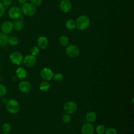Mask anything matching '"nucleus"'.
Returning <instances> with one entry per match:
<instances>
[{"label": "nucleus", "instance_id": "nucleus-19", "mask_svg": "<svg viewBox=\"0 0 134 134\" xmlns=\"http://www.w3.org/2000/svg\"><path fill=\"white\" fill-rule=\"evenodd\" d=\"M13 27L16 30L20 31L24 28V23L21 20H17L13 24Z\"/></svg>", "mask_w": 134, "mask_h": 134}, {"label": "nucleus", "instance_id": "nucleus-6", "mask_svg": "<svg viewBox=\"0 0 134 134\" xmlns=\"http://www.w3.org/2000/svg\"><path fill=\"white\" fill-rule=\"evenodd\" d=\"M22 12L21 10L17 6H13L12 7L8 12V16L10 18L16 19L19 18L21 16Z\"/></svg>", "mask_w": 134, "mask_h": 134}, {"label": "nucleus", "instance_id": "nucleus-36", "mask_svg": "<svg viewBox=\"0 0 134 134\" xmlns=\"http://www.w3.org/2000/svg\"><path fill=\"white\" fill-rule=\"evenodd\" d=\"M1 1H2V0H0V2H1Z\"/></svg>", "mask_w": 134, "mask_h": 134}, {"label": "nucleus", "instance_id": "nucleus-9", "mask_svg": "<svg viewBox=\"0 0 134 134\" xmlns=\"http://www.w3.org/2000/svg\"><path fill=\"white\" fill-rule=\"evenodd\" d=\"M13 24L9 20L5 21L1 26V30L2 32L6 35L10 34L13 31Z\"/></svg>", "mask_w": 134, "mask_h": 134}, {"label": "nucleus", "instance_id": "nucleus-13", "mask_svg": "<svg viewBox=\"0 0 134 134\" xmlns=\"http://www.w3.org/2000/svg\"><path fill=\"white\" fill-rule=\"evenodd\" d=\"M19 90L24 93H28L31 90V85L29 82L27 81H21L18 85Z\"/></svg>", "mask_w": 134, "mask_h": 134}, {"label": "nucleus", "instance_id": "nucleus-8", "mask_svg": "<svg viewBox=\"0 0 134 134\" xmlns=\"http://www.w3.org/2000/svg\"><path fill=\"white\" fill-rule=\"evenodd\" d=\"M40 76L42 79L44 80L45 81H49L51 79L53 78V73L48 68H43L41 69L40 71Z\"/></svg>", "mask_w": 134, "mask_h": 134}, {"label": "nucleus", "instance_id": "nucleus-34", "mask_svg": "<svg viewBox=\"0 0 134 134\" xmlns=\"http://www.w3.org/2000/svg\"><path fill=\"white\" fill-rule=\"evenodd\" d=\"M133 97L132 98V104H133Z\"/></svg>", "mask_w": 134, "mask_h": 134}, {"label": "nucleus", "instance_id": "nucleus-2", "mask_svg": "<svg viewBox=\"0 0 134 134\" xmlns=\"http://www.w3.org/2000/svg\"><path fill=\"white\" fill-rule=\"evenodd\" d=\"M21 12L26 16H31L36 12V7L31 3H25L22 6Z\"/></svg>", "mask_w": 134, "mask_h": 134}, {"label": "nucleus", "instance_id": "nucleus-30", "mask_svg": "<svg viewBox=\"0 0 134 134\" xmlns=\"http://www.w3.org/2000/svg\"><path fill=\"white\" fill-rule=\"evenodd\" d=\"M5 12V8L4 5L2 4V3L0 2V17L4 15Z\"/></svg>", "mask_w": 134, "mask_h": 134}, {"label": "nucleus", "instance_id": "nucleus-11", "mask_svg": "<svg viewBox=\"0 0 134 134\" xmlns=\"http://www.w3.org/2000/svg\"><path fill=\"white\" fill-rule=\"evenodd\" d=\"M61 10L65 13L69 12L72 8V4L69 0H61L60 3Z\"/></svg>", "mask_w": 134, "mask_h": 134}, {"label": "nucleus", "instance_id": "nucleus-31", "mask_svg": "<svg viewBox=\"0 0 134 134\" xmlns=\"http://www.w3.org/2000/svg\"><path fill=\"white\" fill-rule=\"evenodd\" d=\"M30 1L31 2V4L34 5L38 6L41 4L42 0H30Z\"/></svg>", "mask_w": 134, "mask_h": 134}, {"label": "nucleus", "instance_id": "nucleus-1", "mask_svg": "<svg viewBox=\"0 0 134 134\" xmlns=\"http://www.w3.org/2000/svg\"><path fill=\"white\" fill-rule=\"evenodd\" d=\"M76 28L80 30L86 29L90 25V20L86 15H81L76 20Z\"/></svg>", "mask_w": 134, "mask_h": 134}, {"label": "nucleus", "instance_id": "nucleus-12", "mask_svg": "<svg viewBox=\"0 0 134 134\" xmlns=\"http://www.w3.org/2000/svg\"><path fill=\"white\" fill-rule=\"evenodd\" d=\"M36 58L35 56L32 55H28L25 57L23 60L24 63L28 67H32L36 63Z\"/></svg>", "mask_w": 134, "mask_h": 134}, {"label": "nucleus", "instance_id": "nucleus-14", "mask_svg": "<svg viewBox=\"0 0 134 134\" xmlns=\"http://www.w3.org/2000/svg\"><path fill=\"white\" fill-rule=\"evenodd\" d=\"M37 44L40 48L45 49L48 44V39L44 36H40L37 40Z\"/></svg>", "mask_w": 134, "mask_h": 134}, {"label": "nucleus", "instance_id": "nucleus-20", "mask_svg": "<svg viewBox=\"0 0 134 134\" xmlns=\"http://www.w3.org/2000/svg\"><path fill=\"white\" fill-rule=\"evenodd\" d=\"M50 84L47 81H42L39 85V89L43 92H46L48 91L50 88Z\"/></svg>", "mask_w": 134, "mask_h": 134}, {"label": "nucleus", "instance_id": "nucleus-7", "mask_svg": "<svg viewBox=\"0 0 134 134\" xmlns=\"http://www.w3.org/2000/svg\"><path fill=\"white\" fill-rule=\"evenodd\" d=\"M77 109L76 103L73 101H68L65 103L63 106V110L65 113L71 114L74 113Z\"/></svg>", "mask_w": 134, "mask_h": 134}, {"label": "nucleus", "instance_id": "nucleus-17", "mask_svg": "<svg viewBox=\"0 0 134 134\" xmlns=\"http://www.w3.org/2000/svg\"><path fill=\"white\" fill-rule=\"evenodd\" d=\"M65 27L70 30H74L76 28L75 21L71 19H68L65 24Z\"/></svg>", "mask_w": 134, "mask_h": 134}, {"label": "nucleus", "instance_id": "nucleus-22", "mask_svg": "<svg viewBox=\"0 0 134 134\" xmlns=\"http://www.w3.org/2000/svg\"><path fill=\"white\" fill-rule=\"evenodd\" d=\"M18 40L15 36H10L8 38V43L12 46H15L18 44Z\"/></svg>", "mask_w": 134, "mask_h": 134}, {"label": "nucleus", "instance_id": "nucleus-24", "mask_svg": "<svg viewBox=\"0 0 134 134\" xmlns=\"http://www.w3.org/2000/svg\"><path fill=\"white\" fill-rule=\"evenodd\" d=\"M53 80L57 82H60L63 79V75L60 73H57L53 76Z\"/></svg>", "mask_w": 134, "mask_h": 134}, {"label": "nucleus", "instance_id": "nucleus-23", "mask_svg": "<svg viewBox=\"0 0 134 134\" xmlns=\"http://www.w3.org/2000/svg\"><path fill=\"white\" fill-rule=\"evenodd\" d=\"M95 130L97 134H103L106 130V128L103 125H99L96 127Z\"/></svg>", "mask_w": 134, "mask_h": 134}, {"label": "nucleus", "instance_id": "nucleus-28", "mask_svg": "<svg viewBox=\"0 0 134 134\" xmlns=\"http://www.w3.org/2000/svg\"><path fill=\"white\" fill-rule=\"evenodd\" d=\"M62 120L65 123H68L71 120V116L70 114H65L62 117Z\"/></svg>", "mask_w": 134, "mask_h": 134}, {"label": "nucleus", "instance_id": "nucleus-33", "mask_svg": "<svg viewBox=\"0 0 134 134\" xmlns=\"http://www.w3.org/2000/svg\"><path fill=\"white\" fill-rule=\"evenodd\" d=\"M18 1L19 3H21V4H24L26 2L27 0H17Z\"/></svg>", "mask_w": 134, "mask_h": 134}, {"label": "nucleus", "instance_id": "nucleus-32", "mask_svg": "<svg viewBox=\"0 0 134 134\" xmlns=\"http://www.w3.org/2000/svg\"><path fill=\"white\" fill-rule=\"evenodd\" d=\"M12 0H2V4L4 6H9L11 5Z\"/></svg>", "mask_w": 134, "mask_h": 134}, {"label": "nucleus", "instance_id": "nucleus-27", "mask_svg": "<svg viewBox=\"0 0 134 134\" xmlns=\"http://www.w3.org/2000/svg\"><path fill=\"white\" fill-rule=\"evenodd\" d=\"M104 134H117V131L115 128L110 127L105 130Z\"/></svg>", "mask_w": 134, "mask_h": 134}, {"label": "nucleus", "instance_id": "nucleus-10", "mask_svg": "<svg viewBox=\"0 0 134 134\" xmlns=\"http://www.w3.org/2000/svg\"><path fill=\"white\" fill-rule=\"evenodd\" d=\"M94 131V126L91 122H85L81 128V132L82 134H93Z\"/></svg>", "mask_w": 134, "mask_h": 134}, {"label": "nucleus", "instance_id": "nucleus-25", "mask_svg": "<svg viewBox=\"0 0 134 134\" xmlns=\"http://www.w3.org/2000/svg\"><path fill=\"white\" fill-rule=\"evenodd\" d=\"M2 130L4 132H6L8 133L10 131V129H11V126L8 123H5L2 126Z\"/></svg>", "mask_w": 134, "mask_h": 134}, {"label": "nucleus", "instance_id": "nucleus-37", "mask_svg": "<svg viewBox=\"0 0 134 134\" xmlns=\"http://www.w3.org/2000/svg\"><path fill=\"white\" fill-rule=\"evenodd\" d=\"M0 81H1V77H0Z\"/></svg>", "mask_w": 134, "mask_h": 134}, {"label": "nucleus", "instance_id": "nucleus-15", "mask_svg": "<svg viewBox=\"0 0 134 134\" xmlns=\"http://www.w3.org/2000/svg\"><path fill=\"white\" fill-rule=\"evenodd\" d=\"M8 36L3 33L0 32V47H4L7 46L8 43Z\"/></svg>", "mask_w": 134, "mask_h": 134}, {"label": "nucleus", "instance_id": "nucleus-29", "mask_svg": "<svg viewBox=\"0 0 134 134\" xmlns=\"http://www.w3.org/2000/svg\"><path fill=\"white\" fill-rule=\"evenodd\" d=\"M6 88L2 84H0V97L4 96L6 93Z\"/></svg>", "mask_w": 134, "mask_h": 134}, {"label": "nucleus", "instance_id": "nucleus-21", "mask_svg": "<svg viewBox=\"0 0 134 134\" xmlns=\"http://www.w3.org/2000/svg\"><path fill=\"white\" fill-rule=\"evenodd\" d=\"M60 44L63 47H66L69 44V40L66 36H62L60 37L59 40Z\"/></svg>", "mask_w": 134, "mask_h": 134}, {"label": "nucleus", "instance_id": "nucleus-26", "mask_svg": "<svg viewBox=\"0 0 134 134\" xmlns=\"http://www.w3.org/2000/svg\"><path fill=\"white\" fill-rule=\"evenodd\" d=\"M30 53L31 54L34 56H36L38 55L39 53V49L38 47L37 46H34L31 48L30 50Z\"/></svg>", "mask_w": 134, "mask_h": 134}, {"label": "nucleus", "instance_id": "nucleus-18", "mask_svg": "<svg viewBox=\"0 0 134 134\" xmlns=\"http://www.w3.org/2000/svg\"><path fill=\"white\" fill-rule=\"evenodd\" d=\"M86 120L88 122H93L96 119V115L95 112L93 111H90L88 112L85 116Z\"/></svg>", "mask_w": 134, "mask_h": 134}, {"label": "nucleus", "instance_id": "nucleus-35", "mask_svg": "<svg viewBox=\"0 0 134 134\" xmlns=\"http://www.w3.org/2000/svg\"><path fill=\"white\" fill-rule=\"evenodd\" d=\"M2 134H9V133H6V132H4V133H2Z\"/></svg>", "mask_w": 134, "mask_h": 134}, {"label": "nucleus", "instance_id": "nucleus-16", "mask_svg": "<svg viewBox=\"0 0 134 134\" xmlns=\"http://www.w3.org/2000/svg\"><path fill=\"white\" fill-rule=\"evenodd\" d=\"M17 77L20 79H24L27 76V72L23 67H19L16 70Z\"/></svg>", "mask_w": 134, "mask_h": 134}, {"label": "nucleus", "instance_id": "nucleus-3", "mask_svg": "<svg viewBox=\"0 0 134 134\" xmlns=\"http://www.w3.org/2000/svg\"><path fill=\"white\" fill-rule=\"evenodd\" d=\"M6 108L11 114L17 113L19 109V105L15 99H10L6 103Z\"/></svg>", "mask_w": 134, "mask_h": 134}, {"label": "nucleus", "instance_id": "nucleus-5", "mask_svg": "<svg viewBox=\"0 0 134 134\" xmlns=\"http://www.w3.org/2000/svg\"><path fill=\"white\" fill-rule=\"evenodd\" d=\"M9 58L11 62L16 65H19L23 61V55L18 51L13 52L10 54Z\"/></svg>", "mask_w": 134, "mask_h": 134}, {"label": "nucleus", "instance_id": "nucleus-4", "mask_svg": "<svg viewBox=\"0 0 134 134\" xmlns=\"http://www.w3.org/2000/svg\"><path fill=\"white\" fill-rule=\"evenodd\" d=\"M65 51L67 55L71 58L76 57L80 53V50L79 48L74 44L67 46Z\"/></svg>", "mask_w": 134, "mask_h": 134}]
</instances>
